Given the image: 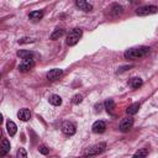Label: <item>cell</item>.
Returning a JSON list of instances; mask_svg holds the SVG:
<instances>
[{"mask_svg":"<svg viewBox=\"0 0 158 158\" xmlns=\"http://www.w3.org/2000/svg\"><path fill=\"white\" fill-rule=\"evenodd\" d=\"M139 107H141V105H139L138 102H135V104L130 105V106L126 109V112H127L128 115H135V114L139 110Z\"/></svg>","mask_w":158,"mask_h":158,"instance_id":"17","label":"cell"},{"mask_svg":"<svg viewBox=\"0 0 158 158\" xmlns=\"http://www.w3.org/2000/svg\"><path fill=\"white\" fill-rule=\"evenodd\" d=\"M35 41H36L35 38H30V37H23V38L19 40V43H21V44H23V43H33Z\"/></svg>","mask_w":158,"mask_h":158,"instance_id":"24","label":"cell"},{"mask_svg":"<svg viewBox=\"0 0 158 158\" xmlns=\"http://www.w3.org/2000/svg\"><path fill=\"white\" fill-rule=\"evenodd\" d=\"M63 74V70L59 69V68H54V69H51L48 73H47V79L49 81H54L57 79H59V77Z\"/></svg>","mask_w":158,"mask_h":158,"instance_id":"8","label":"cell"},{"mask_svg":"<svg viewBox=\"0 0 158 158\" xmlns=\"http://www.w3.org/2000/svg\"><path fill=\"white\" fill-rule=\"evenodd\" d=\"M17 117L21 120V121H27L30 120L31 117V112L28 109H21L19 112H17Z\"/></svg>","mask_w":158,"mask_h":158,"instance_id":"11","label":"cell"},{"mask_svg":"<svg viewBox=\"0 0 158 158\" xmlns=\"http://www.w3.org/2000/svg\"><path fill=\"white\" fill-rule=\"evenodd\" d=\"M130 86L131 88H133V89H138L139 86H142V84H143V81H142V79L141 78H132L131 80H130Z\"/></svg>","mask_w":158,"mask_h":158,"instance_id":"15","label":"cell"},{"mask_svg":"<svg viewBox=\"0 0 158 158\" xmlns=\"http://www.w3.org/2000/svg\"><path fill=\"white\" fill-rule=\"evenodd\" d=\"M147 154H148V151L143 148V149H138V151L133 154V157H146Z\"/></svg>","mask_w":158,"mask_h":158,"instance_id":"23","label":"cell"},{"mask_svg":"<svg viewBox=\"0 0 158 158\" xmlns=\"http://www.w3.org/2000/svg\"><path fill=\"white\" fill-rule=\"evenodd\" d=\"M28 17L32 21H38V20H41L43 17V12L42 11H32V12H30Z\"/></svg>","mask_w":158,"mask_h":158,"instance_id":"20","label":"cell"},{"mask_svg":"<svg viewBox=\"0 0 158 158\" xmlns=\"http://www.w3.org/2000/svg\"><path fill=\"white\" fill-rule=\"evenodd\" d=\"M6 128H7V132H9V135L12 137V136H15L16 135V132H17V126H16V123L14 122V121H7L6 122Z\"/></svg>","mask_w":158,"mask_h":158,"instance_id":"12","label":"cell"},{"mask_svg":"<svg viewBox=\"0 0 158 158\" xmlns=\"http://www.w3.org/2000/svg\"><path fill=\"white\" fill-rule=\"evenodd\" d=\"M81 35H83V31H81L80 28H73V30L68 33V36H67V44H68V46H74V44H77V43L79 42Z\"/></svg>","mask_w":158,"mask_h":158,"instance_id":"2","label":"cell"},{"mask_svg":"<svg viewBox=\"0 0 158 158\" xmlns=\"http://www.w3.org/2000/svg\"><path fill=\"white\" fill-rule=\"evenodd\" d=\"M105 148H106V144H105L104 142L96 143V144H94L93 147L88 148L86 152L84 153V156H89V157H91V156H98V154H100L101 152H104Z\"/></svg>","mask_w":158,"mask_h":158,"instance_id":"3","label":"cell"},{"mask_svg":"<svg viewBox=\"0 0 158 158\" xmlns=\"http://www.w3.org/2000/svg\"><path fill=\"white\" fill-rule=\"evenodd\" d=\"M128 1H131V2H136V1H139V0H128Z\"/></svg>","mask_w":158,"mask_h":158,"instance_id":"28","label":"cell"},{"mask_svg":"<svg viewBox=\"0 0 158 158\" xmlns=\"http://www.w3.org/2000/svg\"><path fill=\"white\" fill-rule=\"evenodd\" d=\"M75 5L79 7V10H83L85 12H89L93 10V6L86 0H75Z\"/></svg>","mask_w":158,"mask_h":158,"instance_id":"10","label":"cell"},{"mask_svg":"<svg viewBox=\"0 0 158 158\" xmlns=\"http://www.w3.org/2000/svg\"><path fill=\"white\" fill-rule=\"evenodd\" d=\"M35 65V60L33 58H23L22 63L19 65V70L20 72H28L30 69H32Z\"/></svg>","mask_w":158,"mask_h":158,"instance_id":"6","label":"cell"},{"mask_svg":"<svg viewBox=\"0 0 158 158\" xmlns=\"http://www.w3.org/2000/svg\"><path fill=\"white\" fill-rule=\"evenodd\" d=\"M111 12H112L114 15H118V14H121V12H122V6H121V5H112V7H111Z\"/></svg>","mask_w":158,"mask_h":158,"instance_id":"21","label":"cell"},{"mask_svg":"<svg viewBox=\"0 0 158 158\" xmlns=\"http://www.w3.org/2000/svg\"><path fill=\"white\" fill-rule=\"evenodd\" d=\"M48 101H49V104H52V105H54V106H59V105L62 104V98H60L59 95L53 94V95L49 96Z\"/></svg>","mask_w":158,"mask_h":158,"instance_id":"14","label":"cell"},{"mask_svg":"<svg viewBox=\"0 0 158 158\" xmlns=\"http://www.w3.org/2000/svg\"><path fill=\"white\" fill-rule=\"evenodd\" d=\"M91 128H93V132H95V133H102L106 130V123L104 121H101V120H98V121H95L93 123Z\"/></svg>","mask_w":158,"mask_h":158,"instance_id":"9","label":"cell"},{"mask_svg":"<svg viewBox=\"0 0 158 158\" xmlns=\"http://www.w3.org/2000/svg\"><path fill=\"white\" fill-rule=\"evenodd\" d=\"M158 12V7L154 5H146V6H141L136 10V14L138 16H147V15H152Z\"/></svg>","mask_w":158,"mask_h":158,"instance_id":"4","label":"cell"},{"mask_svg":"<svg viewBox=\"0 0 158 158\" xmlns=\"http://www.w3.org/2000/svg\"><path fill=\"white\" fill-rule=\"evenodd\" d=\"M17 56L19 57H21L22 59L23 58H33V57H36V53H33V52H31V51H19L17 52Z\"/></svg>","mask_w":158,"mask_h":158,"instance_id":"18","label":"cell"},{"mask_svg":"<svg viewBox=\"0 0 158 158\" xmlns=\"http://www.w3.org/2000/svg\"><path fill=\"white\" fill-rule=\"evenodd\" d=\"M81 101H83V96H81L80 94H75V95L72 98V102H73V104H75V105L80 104Z\"/></svg>","mask_w":158,"mask_h":158,"instance_id":"22","label":"cell"},{"mask_svg":"<svg viewBox=\"0 0 158 158\" xmlns=\"http://www.w3.org/2000/svg\"><path fill=\"white\" fill-rule=\"evenodd\" d=\"M38 151H40V153H42V154H48V153H49V148H47L46 146H41V147L38 148Z\"/></svg>","mask_w":158,"mask_h":158,"instance_id":"26","label":"cell"},{"mask_svg":"<svg viewBox=\"0 0 158 158\" xmlns=\"http://www.w3.org/2000/svg\"><path fill=\"white\" fill-rule=\"evenodd\" d=\"M105 109H106V111L109 112V114H114V110H115V102H114V100L112 99H107L106 101H105Z\"/></svg>","mask_w":158,"mask_h":158,"instance_id":"16","label":"cell"},{"mask_svg":"<svg viewBox=\"0 0 158 158\" xmlns=\"http://www.w3.org/2000/svg\"><path fill=\"white\" fill-rule=\"evenodd\" d=\"M10 151V142L6 138H2L1 141V149H0V156H5Z\"/></svg>","mask_w":158,"mask_h":158,"instance_id":"13","label":"cell"},{"mask_svg":"<svg viewBox=\"0 0 158 158\" xmlns=\"http://www.w3.org/2000/svg\"><path fill=\"white\" fill-rule=\"evenodd\" d=\"M75 131H77V127H75V125L73 122H70V121L63 122V125H62V132L65 136H73L75 133Z\"/></svg>","mask_w":158,"mask_h":158,"instance_id":"5","label":"cell"},{"mask_svg":"<svg viewBox=\"0 0 158 158\" xmlns=\"http://www.w3.org/2000/svg\"><path fill=\"white\" fill-rule=\"evenodd\" d=\"M132 126H133V118L132 117H126L120 122V131L127 132L132 128Z\"/></svg>","mask_w":158,"mask_h":158,"instance_id":"7","label":"cell"},{"mask_svg":"<svg viewBox=\"0 0 158 158\" xmlns=\"http://www.w3.org/2000/svg\"><path fill=\"white\" fill-rule=\"evenodd\" d=\"M148 52H149V47L141 46V47H136V48H128L127 51H125L123 57H125L126 59L136 60V59H139V58L144 57Z\"/></svg>","mask_w":158,"mask_h":158,"instance_id":"1","label":"cell"},{"mask_svg":"<svg viewBox=\"0 0 158 158\" xmlns=\"http://www.w3.org/2000/svg\"><path fill=\"white\" fill-rule=\"evenodd\" d=\"M101 107H102V105H101V104H96V106H95L96 112H100V111H101Z\"/></svg>","mask_w":158,"mask_h":158,"instance_id":"27","label":"cell"},{"mask_svg":"<svg viewBox=\"0 0 158 158\" xmlns=\"http://www.w3.org/2000/svg\"><path fill=\"white\" fill-rule=\"evenodd\" d=\"M63 35H64V30H63V28H56V30L52 32V35H51V37H49V38L54 41V40L60 38Z\"/></svg>","mask_w":158,"mask_h":158,"instance_id":"19","label":"cell"},{"mask_svg":"<svg viewBox=\"0 0 158 158\" xmlns=\"http://www.w3.org/2000/svg\"><path fill=\"white\" fill-rule=\"evenodd\" d=\"M16 157H17V158H26V157H27V153H26V151H25L23 148H20V149L17 151V153H16Z\"/></svg>","mask_w":158,"mask_h":158,"instance_id":"25","label":"cell"}]
</instances>
